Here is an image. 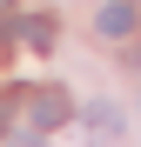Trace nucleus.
Returning <instances> with one entry per match:
<instances>
[{
	"label": "nucleus",
	"instance_id": "1",
	"mask_svg": "<svg viewBox=\"0 0 141 147\" xmlns=\"http://www.w3.org/2000/svg\"><path fill=\"white\" fill-rule=\"evenodd\" d=\"M27 120H34V134L61 127V120H67V94H61V87H40V94H27Z\"/></svg>",
	"mask_w": 141,
	"mask_h": 147
},
{
	"label": "nucleus",
	"instance_id": "2",
	"mask_svg": "<svg viewBox=\"0 0 141 147\" xmlns=\"http://www.w3.org/2000/svg\"><path fill=\"white\" fill-rule=\"evenodd\" d=\"M7 34H14L20 47H40V54H47V47H54V20H47V13H14Z\"/></svg>",
	"mask_w": 141,
	"mask_h": 147
},
{
	"label": "nucleus",
	"instance_id": "3",
	"mask_svg": "<svg viewBox=\"0 0 141 147\" xmlns=\"http://www.w3.org/2000/svg\"><path fill=\"white\" fill-rule=\"evenodd\" d=\"M94 27H101L108 40H128V34H134V7H128V0H108V7L94 13Z\"/></svg>",
	"mask_w": 141,
	"mask_h": 147
},
{
	"label": "nucleus",
	"instance_id": "4",
	"mask_svg": "<svg viewBox=\"0 0 141 147\" xmlns=\"http://www.w3.org/2000/svg\"><path fill=\"white\" fill-rule=\"evenodd\" d=\"M87 134L94 140H121V107H114V100H94L87 107Z\"/></svg>",
	"mask_w": 141,
	"mask_h": 147
},
{
	"label": "nucleus",
	"instance_id": "5",
	"mask_svg": "<svg viewBox=\"0 0 141 147\" xmlns=\"http://www.w3.org/2000/svg\"><path fill=\"white\" fill-rule=\"evenodd\" d=\"M20 107H27V87H0V140H7V127H14Z\"/></svg>",
	"mask_w": 141,
	"mask_h": 147
},
{
	"label": "nucleus",
	"instance_id": "6",
	"mask_svg": "<svg viewBox=\"0 0 141 147\" xmlns=\"http://www.w3.org/2000/svg\"><path fill=\"white\" fill-rule=\"evenodd\" d=\"M7 147H40V134H14V140H7Z\"/></svg>",
	"mask_w": 141,
	"mask_h": 147
},
{
	"label": "nucleus",
	"instance_id": "7",
	"mask_svg": "<svg viewBox=\"0 0 141 147\" xmlns=\"http://www.w3.org/2000/svg\"><path fill=\"white\" fill-rule=\"evenodd\" d=\"M0 7H7V0H0Z\"/></svg>",
	"mask_w": 141,
	"mask_h": 147
}]
</instances>
